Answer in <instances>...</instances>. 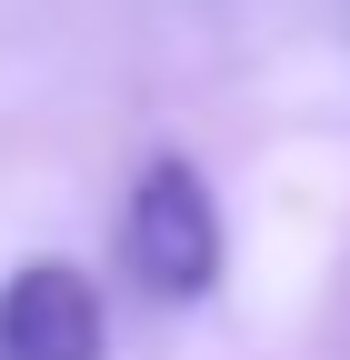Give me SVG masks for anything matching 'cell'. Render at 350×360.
I'll return each mask as SVG.
<instances>
[{"instance_id":"obj_2","label":"cell","mask_w":350,"mask_h":360,"mask_svg":"<svg viewBox=\"0 0 350 360\" xmlns=\"http://www.w3.org/2000/svg\"><path fill=\"white\" fill-rule=\"evenodd\" d=\"M110 310L80 260H20L0 281V360H101Z\"/></svg>"},{"instance_id":"obj_1","label":"cell","mask_w":350,"mask_h":360,"mask_svg":"<svg viewBox=\"0 0 350 360\" xmlns=\"http://www.w3.org/2000/svg\"><path fill=\"white\" fill-rule=\"evenodd\" d=\"M120 250H130V281H141L150 300H200L210 281H221V200H210L200 160L160 150L141 180H130Z\"/></svg>"}]
</instances>
